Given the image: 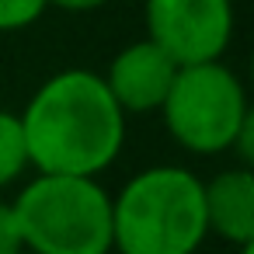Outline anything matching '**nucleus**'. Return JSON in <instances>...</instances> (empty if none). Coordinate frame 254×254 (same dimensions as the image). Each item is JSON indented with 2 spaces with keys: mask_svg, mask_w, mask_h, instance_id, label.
<instances>
[{
  "mask_svg": "<svg viewBox=\"0 0 254 254\" xmlns=\"http://www.w3.org/2000/svg\"><path fill=\"white\" fill-rule=\"evenodd\" d=\"M240 254H254V244H247V247H240Z\"/></svg>",
  "mask_w": 254,
  "mask_h": 254,
  "instance_id": "nucleus-12",
  "label": "nucleus"
},
{
  "mask_svg": "<svg viewBox=\"0 0 254 254\" xmlns=\"http://www.w3.org/2000/svg\"><path fill=\"white\" fill-rule=\"evenodd\" d=\"M0 254H25L18 219H14V209L7 202H0Z\"/></svg>",
  "mask_w": 254,
  "mask_h": 254,
  "instance_id": "nucleus-10",
  "label": "nucleus"
},
{
  "mask_svg": "<svg viewBox=\"0 0 254 254\" xmlns=\"http://www.w3.org/2000/svg\"><path fill=\"white\" fill-rule=\"evenodd\" d=\"M28 171V146L21 132V119L0 112V188L14 185Z\"/></svg>",
  "mask_w": 254,
  "mask_h": 254,
  "instance_id": "nucleus-8",
  "label": "nucleus"
},
{
  "mask_svg": "<svg viewBox=\"0 0 254 254\" xmlns=\"http://www.w3.org/2000/svg\"><path fill=\"white\" fill-rule=\"evenodd\" d=\"M46 0H0V32H21L42 18Z\"/></svg>",
  "mask_w": 254,
  "mask_h": 254,
  "instance_id": "nucleus-9",
  "label": "nucleus"
},
{
  "mask_svg": "<svg viewBox=\"0 0 254 254\" xmlns=\"http://www.w3.org/2000/svg\"><path fill=\"white\" fill-rule=\"evenodd\" d=\"M146 39L178 66L216 63L233 39L230 0H146Z\"/></svg>",
  "mask_w": 254,
  "mask_h": 254,
  "instance_id": "nucleus-5",
  "label": "nucleus"
},
{
  "mask_svg": "<svg viewBox=\"0 0 254 254\" xmlns=\"http://www.w3.org/2000/svg\"><path fill=\"white\" fill-rule=\"evenodd\" d=\"M46 4H53V7H63V11H94V7L108 4V0H46Z\"/></svg>",
  "mask_w": 254,
  "mask_h": 254,
  "instance_id": "nucleus-11",
  "label": "nucleus"
},
{
  "mask_svg": "<svg viewBox=\"0 0 254 254\" xmlns=\"http://www.w3.org/2000/svg\"><path fill=\"white\" fill-rule=\"evenodd\" d=\"M160 112H164L167 132L185 150L202 153V157L233 150L240 129L254 119L247 108L244 84L219 60L178 66V77Z\"/></svg>",
  "mask_w": 254,
  "mask_h": 254,
  "instance_id": "nucleus-4",
  "label": "nucleus"
},
{
  "mask_svg": "<svg viewBox=\"0 0 254 254\" xmlns=\"http://www.w3.org/2000/svg\"><path fill=\"white\" fill-rule=\"evenodd\" d=\"M174 77H178V63L150 39H143L126 46L112 60L105 87L112 91L122 112H160Z\"/></svg>",
  "mask_w": 254,
  "mask_h": 254,
  "instance_id": "nucleus-6",
  "label": "nucleus"
},
{
  "mask_svg": "<svg viewBox=\"0 0 254 254\" xmlns=\"http://www.w3.org/2000/svg\"><path fill=\"white\" fill-rule=\"evenodd\" d=\"M11 209L32 254H112V195L94 178L39 174Z\"/></svg>",
  "mask_w": 254,
  "mask_h": 254,
  "instance_id": "nucleus-3",
  "label": "nucleus"
},
{
  "mask_svg": "<svg viewBox=\"0 0 254 254\" xmlns=\"http://www.w3.org/2000/svg\"><path fill=\"white\" fill-rule=\"evenodd\" d=\"M202 205L209 233L237 247L254 244V174L247 167L223 171L202 185Z\"/></svg>",
  "mask_w": 254,
  "mask_h": 254,
  "instance_id": "nucleus-7",
  "label": "nucleus"
},
{
  "mask_svg": "<svg viewBox=\"0 0 254 254\" xmlns=\"http://www.w3.org/2000/svg\"><path fill=\"white\" fill-rule=\"evenodd\" d=\"M205 237L202 181L185 167H146L112 198L119 254H195Z\"/></svg>",
  "mask_w": 254,
  "mask_h": 254,
  "instance_id": "nucleus-2",
  "label": "nucleus"
},
{
  "mask_svg": "<svg viewBox=\"0 0 254 254\" xmlns=\"http://www.w3.org/2000/svg\"><path fill=\"white\" fill-rule=\"evenodd\" d=\"M18 119L28 167L39 174L94 178L126 143V112L115 105L105 77L91 70L53 73Z\"/></svg>",
  "mask_w": 254,
  "mask_h": 254,
  "instance_id": "nucleus-1",
  "label": "nucleus"
}]
</instances>
